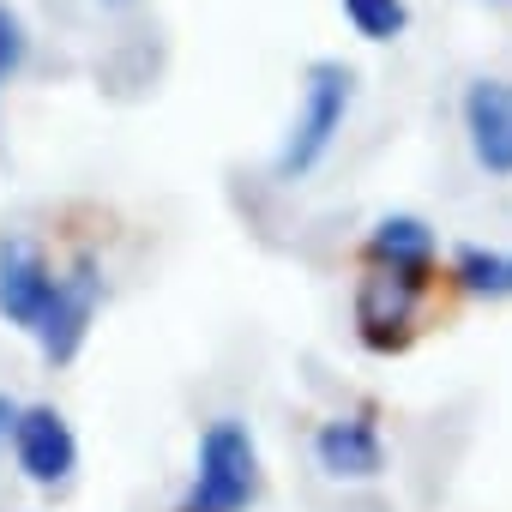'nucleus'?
I'll list each match as a JSON object with an SVG mask.
<instances>
[{
	"label": "nucleus",
	"instance_id": "obj_14",
	"mask_svg": "<svg viewBox=\"0 0 512 512\" xmlns=\"http://www.w3.org/2000/svg\"><path fill=\"white\" fill-rule=\"evenodd\" d=\"M103 7H133V0H103Z\"/></svg>",
	"mask_w": 512,
	"mask_h": 512
},
{
	"label": "nucleus",
	"instance_id": "obj_11",
	"mask_svg": "<svg viewBox=\"0 0 512 512\" xmlns=\"http://www.w3.org/2000/svg\"><path fill=\"white\" fill-rule=\"evenodd\" d=\"M338 7H344L350 31L362 43H398L410 31V7H404V0H338Z\"/></svg>",
	"mask_w": 512,
	"mask_h": 512
},
{
	"label": "nucleus",
	"instance_id": "obj_6",
	"mask_svg": "<svg viewBox=\"0 0 512 512\" xmlns=\"http://www.w3.org/2000/svg\"><path fill=\"white\" fill-rule=\"evenodd\" d=\"M55 278H61V266L37 235H25V229L0 235V320L13 332H25V338L37 332V320L55 296Z\"/></svg>",
	"mask_w": 512,
	"mask_h": 512
},
{
	"label": "nucleus",
	"instance_id": "obj_2",
	"mask_svg": "<svg viewBox=\"0 0 512 512\" xmlns=\"http://www.w3.org/2000/svg\"><path fill=\"white\" fill-rule=\"evenodd\" d=\"M350 109H356V67H344V61H308V73H302V103H296V121H290L278 157H272V175H278V181L314 175V169L332 157V145H338Z\"/></svg>",
	"mask_w": 512,
	"mask_h": 512
},
{
	"label": "nucleus",
	"instance_id": "obj_3",
	"mask_svg": "<svg viewBox=\"0 0 512 512\" xmlns=\"http://www.w3.org/2000/svg\"><path fill=\"white\" fill-rule=\"evenodd\" d=\"M434 290V266L428 272H404V266H362L356 278V338L374 356H404L422 332V302Z\"/></svg>",
	"mask_w": 512,
	"mask_h": 512
},
{
	"label": "nucleus",
	"instance_id": "obj_7",
	"mask_svg": "<svg viewBox=\"0 0 512 512\" xmlns=\"http://www.w3.org/2000/svg\"><path fill=\"white\" fill-rule=\"evenodd\" d=\"M464 139L482 175L512 181V79H470L458 97Z\"/></svg>",
	"mask_w": 512,
	"mask_h": 512
},
{
	"label": "nucleus",
	"instance_id": "obj_15",
	"mask_svg": "<svg viewBox=\"0 0 512 512\" xmlns=\"http://www.w3.org/2000/svg\"><path fill=\"white\" fill-rule=\"evenodd\" d=\"M500 7H512V0H500Z\"/></svg>",
	"mask_w": 512,
	"mask_h": 512
},
{
	"label": "nucleus",
	"instance_id": "obj_10",
	"mask_svg": "<svg viewBox=\"0 0 512 512\" xmlns=\"http://www.w3.org/2000/svg\"><path fill=\"white\" fill-rule=\"evenodd\" d=\"M452 278H458V290H470V296H488V302H506L512 296V253H500V247H458V260H452Z\"/></svg>",
	"mask_w": 512,
	"mask_h": 512
},
{
	"label": "nucleus",
	"instance_id": "obj_13",
	"mask_svg": "<svg viewBox=\"0 0 512 512\" xmlns=\"http://www.w3.org/2000/svg\"><path fill=\"white\" fill-rule=\"evenodd\" d=\"M13 422H19V398H13V392H0V446L13 440Z\"/></svg>",
	"mask_w": 512,
	"mask_h": 512
},
{
	"label": "nucleus",
	"instance_id": "obj_8",
	"mask_svg": "<svg viewBox=\"0 0 512 512\" xmlns=\"http://www.w3.org/2000/svg\"><path fill=\"white\" fill-rule=\"evenodd\" d=\"M314 464L332 482H374L386 470V434L374 422V410H344L326 416L314 428Z\"/></svg>",
	"mask_w": 512,
	"mask_h": 512
},
{
	"label": "nucleus",
	"instance_id": "obj_4",
	"mask_svg": "<svg viewBox=\"0 0 512 512\" xmlns=\"http://www.w3.org/2000/svg\"><path fill=\"white\" fill-rule=\"evenodd\" d=\"M97 308H103V266H97V253L85 247V253H73V260L61 266L55 296H49V308H43V320H37V332H31L37 356H43L49 368H73L79 350L91 344Z\"/></svg>",
	"mask_w": 512,
	"mask_h": 512
},
{
	"label": "nucleus",
	"instance_id": "obj_9",
	"mask_svg": "<svg viewBox=\"0 0 512 512\" xmlns=\"http://www.w3.org/2000/svg\"><path fill=\"white\" fill-rule=\"evenodd\" d=\"M362 266H404V272H428L434 266V229L410 211H386L368 241H362Z\"/></svg>",
	"mask_w": 512,
	"mask_h": 512
},
{
	"label": "nucleus",
	"instance_id": "obj_5",
	"mask_svg": "<svg viewBox=\"0 0 512 512\" xmlns=\"http://www.w3.org/2000/svg\"><path fill=\"white\" fill-rule=\"evenodd\" d=\"M7 446H13V464L31 488L61 494L79 476V434H73L67 410H55V404H19V422H13Z\"/></svg>",
	"mask_w": 512,
	"mask_h": 512
},
{
	"label": "nucleus",
	"instance_id": "obj_1",
	"mask_svg": "<svg viewBox=\"0 0 512 512\" xmlns=\"http://www.w3.org/2000/svg\"><path fill=\"white\" fill-rule=\"evenodd\" d=\"M260 494H266V458H260L253 428L241 416L205 422L193 446V482L175 512H253Z\"/></svg>",
	"mask_w": 512,
	"mask_h": 512
},
{
	"label": "nucleus",
	"instance_id": "obj_12",
	"mask_svg": "<svg viewBox=\"0 0 512 512\" xmlns=\"http://www.w3.org/2000/svg\"><path fill=\"white\" fill-rule=\"evenodd\" d=\"M25 61H31V25L19 7L0 0V85H13L25 73Z\"/></svg>",
	"mask_w": 512,
	"mask_h": 512
}]
</instances>
